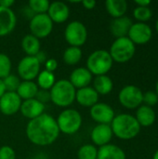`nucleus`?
Returning a JSON list of instances; mask_svg holds the SVG:
<instances>
[{"mask_svg":"<svg viewBox=\"0 0 158 159\" xmlns=\"http://www.w3.org/2000/svg\"><path fill=\"white\" fill-rule=\"evenodd\" d=\"M156 32L158 34V20H156Z\"/></svg>","mask_w":158,"mask_h":159,"instance_id":"44","label":"nucleus"},{"mask_svg":"<svg viewBox=\"0 0 158 159\" xmlns=\"http://www.w3.org/2000/svg\"><path fill=\"white\" fill-rule=\"evenodd\" d=\"M105 7L107 12L114 19H116L125 16L128 10V3L126 0H107Z\"/></svg>","mask_w":158,"mask_h":159,"instance_id":"23","label":"nucleus"},{"mask_svg":"<svg viewBox=\"0 0 158 159\" xmlns=\"http://www.w3.org/2000/svg\"><path fill=\"white\" fill-rule=\"evenodd\" d=\"M11 61L9 57L4 53H0V79L6 78L11 72Z\"/></svg>","mask_w":158,"mask_h":159,"instance_id":"31","label":"nucleus"},{"mask_svg":"<svg viewBox=\"0 0 158 159\" xmlns=\"http://www.w3.org/2000/svg\"><path fill=\"white\" fill-rule=\"evenodd\" d=\"M64 37L70 47H82L88 38V30L86 26L79 20L70 22L64 31Z\"/></svg>","mask_w":158,"mask_h":159,"instance_id":"7","label":"nucleus"},{"mask_svg":"<svg viewBox=\"0 0 158 159\" xmlns=\"http://www.w3.org/2000/svg\"><path fill=\"white\" fill-rule=\"evenodd\" d=\"M153 31L145 22L133 23L129 31L128 37L137 45H143L149 42L152 38Z\"/></svg>","mask_w":158,"mask_h":159,"instance_id":"11","label":"nucleus"},{"mask_svg":"<svg viewBox=\"0 0 158 159\" xmlns=\"http://www.w3.org/2000/svg\"><path fill=\"white\" fill-rule=\"evenodd\" d=\"M22 100L17 92H7L0 98V112L5 116H13L20 109Z\"/></svg>","mask_w":158,"mask_h":159,"instance_id":"13","label":"nucleus"},{"mask_svg":"<svg viewBox=\"0 0 158 159\" xmlns=\"http://www.w3.org/2000/svg\"><path fill=\"white\" fill-rule=\"evenodd\" d=\"M132 24V20L127 16L116 18L112 20L110 25V31L112 34L116 38L126 37Z\"/></svg>","mask_w":158,"mask_h":159,"instance_id":"20","label":"nucleus"},{"mask_svg":"<svg viewBox=\"0 0 158 159\" xmlns=\"http://www.w3.org/2000/svg\"><path fill=\"white\" fill-rule=\"evenodd\" d=\"M153 159H158V150L155 153L154 157H153Z\"/></svg>","mask_w":158,"mask_h":159,"instance_id":"43","label":"nucleus"},{"mask_svg":"<svg viewBox=\"0 0 158 159\" xmlns=\"http://www.w3.org/2000/svg\"><path fill=\"white\" fill-rule=\"evenodd\" d=\"M21 48L27 56L34 57L40 51V41L31 34H26L21 40Z\"/></svg>","mask_w":158,"mask_h":159,"instance_id":"26","label":"nucleus"},{"mask_svg":"<svg viewBox=\"0 0 158 159\" xmlns=\"http://www.w3.org/2000/svg\"><path fill=\"white\" fill-rule=\"evenodd\" d=\"M97 159H126V154L119 146L108 143L98 149Z\"/></svg>","mask_w":158,"mask_h":159,"instance_id":"21","label":"nucleus"},{"mask_svg":"<svg viewBox=\"0 0 158 159\" xmlns=\"http://www.w3.org/2000/svg\"><path fill=\"white\" fill-rule=\"evenodd\" d=\"M113 131L110 125L98 124L95 126L91 131L90 138L95 145L103 146L108 144L113 138Z\"/></svg>","mask_w":158,"mask_h":159,"instance_id":"14","label":"nucleus"},{"mask_svg":"<svg viewBox=\"0 0 158 159\" xmlns=\"http://www.w3.org/2000/svg\"><path fill=\"white\" fill-rule=\"evenodd\" d=\"M113 59L109 51L105 49H98L93 51L87 60V69L91 75H106L113 67Z\"/></svg>","mask_w":158,"mask_h":159,"instance_id":"4","label":"nucleus"},{"mask_svg":"<svg viewBox=\"0 0 158 159\" xmlns=\"http://www.w3.org/2000/svg\"><path fill=\"white\" fill-rule=\"evenodd\" d=\"M0 159H16L14 149L8 145H4L0 148Z\"/></svg>","mask_w":158,"mask_h":159,"instance_id":"35","label":"nucleus"},{"mask_svg":"<svg viewBox=\"0 0 158 159\" xmlns=\"http://www.w3.org/2000/svg\"><path fill=\"white\" fill-rule=\"evenodd\" d=\"M40 62L35 57L26 56L18 64V75L23 81H33L40 73Z\"/></svg>","mask_w":158,"mask_h":159,"instance_id":"10","label":"nucleus"},{"mask_svg":"<svg viewBox=\"0 0 158 159\" xmlns=\"http://www.w3.org/2000/svg\"><path fill=\"white\" fill-rule=\"evenodd\" d=\"M136 51L135 44L128 37L116 38L109 50V53L114 61L124 63L130 61Z\"/></svg>","mask_w":158,"mask_h":159,"instance_id":"5","label":"nucleus"},{"mask_svg":"<svg viewBox=\"0 0 158 159\" xmlns=\"http://www.w3.org/2000/svg\"><path fill=\"white\" fill-rule=\"evenodd\" d=\"M98 149L92 144H85L78 150V159H97Z\"/></svg>","mask_w":158,"mask_h":159,"instance_id":"30","label":"nucleus"},{"mask_svg":"<svg viewBox=\"0 0 158 159\" xmlns=\"http://www.w3.org/2000/svg\"><path fill=\"white\" fill-rule=\"evenodd\" d=\"M47 14L48 15L52 22L62 23L68 20L70 15V9L65 3L55 1L53 3H50Z\"/></svg>","mask_w":158,"mask_h":159,"instance_id":"15","label":"nucleus"},{"mask_svg":"<svg viewBox=\"0 0 158 159\" xmlns=\"http://www.w3.org/2000/svg\"><path fill=\"white\" fill-rule=\"evenodd\" d=\"M92 80L91 73L86 67L75 68L70 75V82L74 89H83L88 87Z\"/></svg>","mask_w":158,"mask_h":159,"instance_id":"18","label":"nucleus"},{"mask_svg":"<svg viewBox=\"0 0 158 159\" xmlns=\"http://www.w3.org/2000/svg\"><path fill=\"white\" fill-rule=\"evenodd\" d=\"M90 116L98 124L110 125L115 116L114 109L109 104L98 102L90 108Z\"/></svg>","mask_w":158,"mask_h":159,"instance_id":"12","label":"nucleus"},{"mask_svg":"<svg viewBox=\"0 0 158 159\" xmlns=\"http://www.w3.org/2000/svg\"><path fill=\"white\" fill-rule=\"evenodd\" d=\"M45 70L53 73L58 68V61L55 59H47V61L45 62Z\"/></svg>","mask_w":158,"mask_h":159,"instance_id":"37","label":"nucleus"},{"mask_svg":"<svg viewBox=\"0 0 158 159\" xmlns=\"http://www.w3.org/2000/svg\"><path fill=\"white\" fill-rule=\"evenodd\" d=\"M20 112L24 117L32 120L44 114L45 104L38 102L35 98L31 100H26L21 102Z\"/></svg>","mask_w":158,"mask_h":159,"instance_id":"16","label":"nucleus"},{"mask_svg":"<svg viewBox=\"0 0 158 159\" xmlns=\"http://www.w3.org/2000/svg\"><path fill=\"white\" fill-rule=\"evenodd\" d=\"M133 15L136 20L141 22H144L152 18L153 12L149 7H137L133 11Z\"/></svg>","mask_w":158,"mask_h":159,"instance_id":"32","label":"nucleus"},{"mask_svg":"<svg viewBox=\"0 0 158 159\" xmlns=\"http://www.w3.org/2000/svg\"><path fill=\"white\" fill-rule=\"evenodd\" d=\"M60 135V130L56 119L48 114L32 119L26 127V136L28 140L38 146L50 145L56 142Z\"/></svg>","mask_w":158,"mask_h":159,"instance_id":"1","label":"nucleus"},{"mask_svg":"<svg viewBox=\"0 0 158 159\" xmlns=\"http://www.w3.org/2000/svg\"><path fill=\"white\" fill-rule=\"evenodd\" d=\"M156 94L158 95V80L157 82H156Z\"/></svg>","mask_w":158,"mask_h":159,"instance_id":"45","label":"nucleus"},{"mask_svg":"<svg viewBox=\"0 0 158 159\" xmlns=\"http://www.w3.org/2000/svg\"><path fill=\"white\" fill-rule=\"evenodd\" d=\"M36 78H37L36 85L38 86V88L44 90H50V89L53 87V85L56 82L54 74L47 70L40 72Z\"/></svg>","mask_w":158,"mask_h":159,"instance_id":"27","label":"nucleus"},{"mask_svg":"<svg viewBox=\"0 0 158 159\" xmlns=\"http://www.w3.org/2000/svg\"><path fill=\"white\" fill-rule=\"evenodd\" d=\"M82 50L80 48L69 47L63 52V61L68 65H75L82 59Z\"/></svg>","mask_w":158,"mask_h":159,"instance_id":"28","label":"nucleus"},{"mask_svg":"<svg viewBox=\"0 0 158 159\" xmlns=\"http://www.w3.org/2000/svg\"><path fill=\"white\" fill-rule=\"evenodd\" d=\"M35 99L40 102L41 103L45 104L46 102L50 101V93L49 90H44V89H38V92L35 96Z\"/></svg>","mask_w":158,"mask_h":159,"instance_id":"36","label":"nucleus"},{"mask_svg":"<svg viewBox=\"0 0 158 159\" xmlns=\"http://www.w3.org/2000/svg\"><path fill=\"white\" fill-rule=\"evenodd\" d=\"M113 134L121 140H131L141 131V126L135 116L129 114H120L110 124Z\"/></svg>","mask_w":158,"mask_h":159,"instance_id":"2","label":"nucleus"},{"mask_svg":"<svg viewBox=\"0 0 158 159\" xmlns=\"http://www.w3.org/2000/svg\"><path fill=\"white\" fill-rule=\"evenodd\" d=\"M142 96L143 93L140 88L134 85H129L120 90L118 100L122 106L128 109H135L139 108L142 103Z\"/></svg>","mask_w":158,"mask_h":159,"instance_id":"9","label":"nucleus"},{"mask_svg":"<svg viewBox=\"0 0 158 159\" xmlns=\"http://www.w3.org/2000/svg\"><path fill=\"white\" fill-rule=\"evenodd\" d=\"M14 3L15 2L13 0H1L0 1V7H6V8H10L14 5Z\"/></svg>","mask_w":158,"mask_h":159,"instance_id":"40","label":"nucleus"},{"mask_svg":"<svg viewBox=\"0 0 158 159\" xmlns=\"http://www.w3.org/2000/svg\"><path fill=\"white\" fill-rule=\"evenodd\" d=\"M31 34L38 39L46 38L53 30V22L47 13L34 14L29 23Z\"/></svg>","mask_w":158,"mask_h":159,"instance_id":"8","label":"nucleus"},{"mask_svg":"<svg viewBox=\"0 0 158 159\" xmlns=\"http://www.w3.org/2000/svg\"><path fill=\"white\" fill-rule=\"evenodd\" d=\"M20 82L21 81L20 80V78L18 76H16L15 75H11V74L3 79V83H4L6 91H7V92H16Z\"/></svg>","mask_w":158,"mask_h":159,"instance_id":"33","label":"nucleus"},{"mask_svg":"<svg viewBox=\"0 0 158 159\" xmlns=\"http://www.w3.org/2000/svg\"><path fill=\"white\" fill-rule=\"evenodd\" d=\"M17 18L11 8L0 7V36L10 34L16 27Z\"/></svg>","mask_w":158,"mask_h":159,"instance_id":"17","label":"nucleus"},{"mask_svg":"<svg viewBox=\"0 0 158 159\" xmlns=\"http://www.w3.org/2000/svg\"><path fill=\"white\" fill-rule=\"evenodd\" d=\"M135 3L138 5V7H149V5H151L150 0H136Z\"/></svg>","mask_w":158,"mask_h":159,"instance_id":"41","label":"nucleus"},{"mask_svg":"<svg viewBox=\"0 0 158 159\" xmlns=\"http://www.w3.org/2000/svg\"><path fill=\"white\" fill-rule=\"evenodd\" d=\"M135 118L141 127H150L156 121V113L152 107L141 105L136 112Z\"/></svg>","mask_w":158,"mask_h":159,"instance_id":"22","label":"nucleus"},{"mask_svg":"<svg viewBox=\"0 0 158 159\" xmlns=\"http://www.w3.org/2000/svg\"><path fill=\"white\" fill-rule=\"evenodd\" d=\"M81 4L86 9H93L96 7V1L94 0H84L81 2Z\"/></svg>","mask_w":158,"mask_h":159,"instance_id":"38","label":"nucleus"},{"mask_svg":"<svg viewBox=\"0 0 158 159\" xmlns=\"http://www.w3.org/2000/svg\"><path fill=\"white\" fill-rule=\"evenodd\" d=\"M50 3L47 0H30L28 7L35 14H45L47 12Z\"/></svg>","mask_w":158,"mask_h":159,"instance_id":"29","label":"nucleus"},{"mask_svg":"<svg viewBox=\"0 0 158 159\" xmlns=\"http://www.w3.org/2000/svg\"><path fill=\"white\" fill-rule=\"evenodd\" d=\"M6 92V89H5V86H4V83H3V80L0 79V98L5 94Z\"/></svg>","mask_w":158,"mask_h":159,"instance_id":"42","label":"nucleus"},{"mask_svg":"<svg viewBox=\"0 0 158 159\" xmlns=\"http://www.w3.org/2000/svg\"><path fill=\"white\" fill-rule=\"evenodd\" d=\"M142 102L145 103V105L149 107H153L158 104V95L156 92L154 91H147L143 93L142 96Z\"/></svg>","mask_w":158,"mask_h":159,"instance_id":"34","label":"nucleus"},{"mask_svg":"<svg viewBox=\"0 0 158 159\" xmlns=\"http://www.w3.org/2000/svg\"><path fill=\"white\" fill-rule=\"evenodd\" d=\"M50 101L59 107H68L75 101L76 90L69 80L56 81L49 90Z\"/></svg>","mask_w":158,"mask_h":159,"instance_id":"3","label":"nucleus"},{"mask_svg":"<svg viewBox=\"0 0 158 159\" xmlns=\"http://www.w3.org/2000/svg\"><path fill=\"white\" fill-rule=\"evenodd\" d=\"M76 102L84 107H92L99 101V94L91 87H86L79 89L75 93Z\"/></svg>","mask_w":158,"mask_h":159,"instance_id":"19","label":"nucleus"},{"mask_svg":"<svg viewBox=\"0 0 158 159\" xmlns=\"http://www.w3.org/2000/svg\"><path fill=\"white\" fill-rule=\"evenodd\" d=\"M114 88V83L111 77L106 75H98L95 77L93 82V89L100 95H107L109 94Z\"/></svg>","mask_w":158,"mask_h":159,"instance_id":"25","label":"nucleus"},{"mask_svg":"<svg viewBox=\"0 0 158 159\" xmlns=\"http://www.w3.org/2000/svg\"><path fill=\"white\" fill-rule=\"evenodd\" d=\"M34 57L38 60V61L40 62V64L41 63H45L47 61V55L43 51H39Z\"/></svg>","mask_w":158,"mask_h":159,"instance_id":"39","label":"nucleus"},{"mask_svg":"<svg viewBox=\"0 0 158 159\" xmlns=\"http://www.w3.org/2000/svg\"><path fill=\"white\" fill-rule=\"evenodd\" d=\"M60 132L73 135L76 133L82 126L81 114L75 109H66L62 111L56 119Z\"/></svg>","mask_w":158,"mask_h":159,"instance_id":"6","label":"nucleus"},{"mask_svg":"<svg viewBox=\"0 0 158 159\" xmlns=\"http://www.w3.org/2000/svg\"><path fill=\"white\" fill-rule=\"evenodd\" d=\"M16 92L23 101L34 99L38 92V86L34 81H22Z\"/></svg>","mask_w":158,"mask_h":159,"instance_id":"24","label":"nucleus"}]
</instances>
